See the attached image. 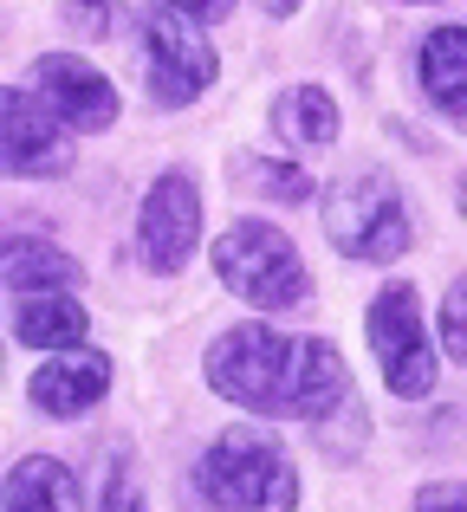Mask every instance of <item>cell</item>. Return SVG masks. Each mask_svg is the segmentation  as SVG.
I'll return each mask as SVG.
<instances>
[{"mask_svg":"<svg viewBox=\"0 0 467 512\" xmlns=\"http://www.w3.org/2000/svg\"><path fill=\"white\" fill-rule=\"evenodd\" d=\"M72 169V130L33 98L0 85V175L7 182H52Z\"/></svg>","mask_w":467,"mask_h":512,"instance_id":"cell-8","label":"cell"},{"mask_svg":"<svg viewBox=\"0 0 467 512\" xmlns=\"http://www.w3.org/2000/svg\"><path fill=\"white\" fill-rule=\"evenodd\" d=\"M163 7H176V13H189V20H195V26H202V20H221V13H228V7H234V0H163Z\"/></svg>","mask_w":467,"mask_h":512,"instance_id":"cell-21","label":"cell"},{"mask_svg":"<svg viewBox=\"0 0 467 512\" xmlns=\"http://www.w3.org/2000/svg\"><path fill=\"white\" fill-rule=\"evenodd\" d=\"M442 350L455 363H467V279H455L442 299Z\"/></svg>","mask_w":467,"mask_h":512,"instance_id":"cell-18","label":"cell"},{"mask_svg":"<svg viewBox=\"0 0 467 512\" xmlns=\"http://www.w3.org/2000/svg\"><path fill=\"white\" fill-rule=\"evenodd\" d=\"M416 85L435 111L467 117V26H435L416 52Z\"/></svg>","mask_w":467,"mask_h":512,"instance_id":"cell-13","label":"cell"},{"mask_svg":"<svg viewBox=\"0 0 467 512\" xmlns=\"http://www.w3.org/2000/svg\"><path fill=\"white\" fill-rule=\"evenodd\" d=\"M215 279L240 305H253V312H299L312 299V279H305V260L292 247V234L260 221V214H240L215 240Z\"/></svg>","mask_w":467,"mask_h":512,"instance_id":"cell-3","label":"cell"},{"mask_svg":"<svg viewBox=\"0 0 467 512\" xmlns=\"http://www.w3.org/2000/svg\"><path fill=\"white\" fill-rule=\"evenodd\" d=\"M273 130L292 150H331L338 143V98L325 85H292L273 104Z\"/></svg>","mask_w":467,"mask_h":512,"instance_id":"cell-15","label":"cell"},{"mask_svg":"<svg viewBox=\"0 0 467 512\" xmlns=\"http://www.w3.org/2000/svg\"><path fill=\"white\" fill-rule=\"evenodd\" d=\"M195 240H202V188L189 169H163L143 188L137 208V253L150 273H182L195 260Z\"/></svg>","mask_w":467,"mask_h":512,"instance_id":"cell-7","label":"cell"},{"mask_svg":"<svg viewBox=\"0 0 467 512\" xmlns=\"http://www.w3.org/2000/svg\"><path fill=\"white\" fill-rule=\"evenodd\" d=\"M33 98L46 104L65 130H85V137H98V130L117 124V85L85 52H39L33 59Z\"/></svg>","mask_w":467,"mask_h":512,"instance_id":"cell-9","label":"cell"},{"mask_svg":"<svg viewBox=\"0 0 467 512\" xmlns=\"http://www.w3.org/2000/svg\"><path fill=\"white\" fill-rule=\"evenodd\" d=\"M370 350H377L383 363V383H390L396 402H422L435 396V383H442V363H435L429 350V331H422V299L409 279H390V286L370 299Z\"/></svg>","mask_w":467,"mask_h":512,"instance_id":"cell-5","label":"cell"},{"mask_svg":"<svg viewBox=\"0 0 467 512\" xmlns=\"http://www.w3.org/2000/svg\"><path fill=\"white\" fill-rule=\"evenodd\" d=\"M0 286L7 292H72L78 286V260L59 240L39 234H0Z\"/></svg>","mask_w":467,"mask_h":512,"instance_id":"cell-12","label":"cell"},{"mask_svg":"<svg viewBox=\"0 0 467 512\" xmlns=\"http://www.w3.org/2000/svg\"><path fill=\"white\" fill-rule=\"evenodd\" d=\"M0 512H85V487L52 454H26L0 480Z\"/></svg>","mask_w":467,"mask_h":512,"instance_id":"cell-11","label":"cell"},{"mask_svg":"<svg viewBox=\"0 0 467 512\" xmlns=\"http://www.w3.org/2000/svg\"><path fill=\"white\" fill-rule=\"evenodd\" d=\"M65 20H72L85 39H104L117 26V0H65Z\"/></svg>","mask_w":467,"mask_h":512,"instance_id":"cell-19","label":"cell"},{"mask_svg":"<svg viewBox=\"0 0 467 512\" xmlns=\"http://www.w3.org/2000/svg\"><path fill=\"white\" fill-rule=\"evenodd\" d=\"M260 7H266V13H292V7H299V0H260Z\"/></svg>","mask_w":467,"mask_h":512,"instance_id":"cell-22","label":"cell"},{"mask_svg":"<svg viewBox=\"0 0 467 512\" xmlns=\"http://www.w3.org/2000/svg\"><path fill=\"white\" fill-rule=\"evenodd\" d=\"M208 389L247 415H299V422H325L351 402V363L325 338H292V331L247 318L228 325L202 357Z\"/></svg>","mask_w":467,"mask_h":512,"instance_id":"cell-1","label":"cell"},{"mask_svg":"<svg viewBox=\"0 0 467 512\" xmlns=\"http://www.w3.org/2000/svg\"><path fill=\"white\" fill-rule=\"evenodd\" d=\"M98 512H150V506H143V480H137V461H130V448H111V454H104Z\"/></svg>","mask_w":467,"mask_h":512,"instance_id":"cell-17","label":"cell"},{"mask_svg":"<svg viewBox=\"0 0 467 512\" xmlns=\"http://www.w3.org/2000/svg\"><path fill=\"white\" fill-rule=\"evenodd\" d=\"M234 188H247V195H266V201H305L312 195V175H305L299 163H279V156H253V150H240L234 163Z\"/></svg>","mask_w":467,"mask_h":512,"instance_id":"cell-16","label":"cell"},{"mask_svg":"<svg viewBox=\"0 0 467 512\" xmlns=\"http://www.w3.org/2000/svg\"><path fill=\"white\" fill-rule=\"evenodd\" d=\"M325 240L344 253V260H364V266H383V260H403L416 227H409V208L396 195V182L383 169H357L344 182L325 188Z\"/></svg>","mask_w":467,"mask_h":512,"instance_id":"cell-4","label":"cell"},{"mask_svg":"<svg viewBox=\"0 0 467 512\" xmlns=\"http://www.w3.org/2000/svg\"><path fill=\"white\" fill-rule=\"evenodd\" d=\"M104 389H111V357H104V350H59L52 363L33 370L26 402H33L46 422H72L91 402H104Z\"/></svg>","mask_w":467,"mask_h":512,"instance_id":"cell-10","label":"cell"},{"mask_svg":"<svg viewBox=\"0 0 467 512\" xmlns=\"http://www.w3.org/2000/svg\"><path fill=\"white\" fill-rule=\"evenodd\" d=\"M91 331V312L65 292H26L13 305V338L33 344V350H78Z\"/></svg>","mask_w":467,"mask_h":512,"instance_id":"cell-14","label":"cell"},{"mask_svg":"<svg viewBox=\"0 0 467 512\" xmlns=\"http://www.w3.org/2000/svg\"><path fill=\"white\" fill-rule=\"evenodd\" d=\"M455 201H461V221H467V175H461V188H455Z\"/></svg>","mask_w":467,"mask_h":512,"instance_id":"cell-23","label":"cell"},{"mask_svg":"<svg viewBox=\"0 0 467 512\" xmlns=\"http://www.w3.org/2000/svg\"><path fill=\"white\" fill-rule=\"evenodd\" d=\"M137 33H143V78H150L156 104H189V98H202V91L215 85L221 59H215L208 33L189 20V13L150 7L137 20Z\"/></svg>","mask_w":467,"mask_h":512,"instance_id":"cell-6","label":"cell"},{"mask_svg":"<svg viewBox=\"0 0 467 512\" xmlns=\"http://www.w3.org/2000/svg\"><path fill=\"white\" fill-rule=\"evenodd\" d=\"M189 480L208 512H299V467L266 428H221Z\"/></svg>","mask_w":467,"mask_h":512,"instance_id":"cell-2","label":"cell"},{"mask_svg":"<svg viewBox=\"0 0 467 512\" xmlns=\"http://www.w3.org/2000/svg\"><path fill=\"white\" fill-rule=\"evenodd\" d=\"M416 512H467V480H429L416 493Z\"/></svg>","mask_w":467,"mask_h":512,"instance_id":"cell-20","label":"cell"}]
</instances>
